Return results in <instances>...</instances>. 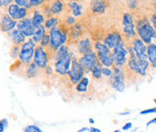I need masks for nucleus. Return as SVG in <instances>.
<instances>
[{"label":"nucleus","mask_w":156,"mask_h":132,"mask_svg":"<svg viewBox=\"0 0 156 132\" xmlns=\"http://www.w3.org/2000/svg\"><path fill=\"white\" fill-rule=\"evenodd\" d=\"M44 4V1L41 0H30V5L31 8H39L41 7Z\"/></svg>","instance_id":"37"},{"label":"nucleus","mask_w":156,"mask_h":132,"mask_svg":"<svg viewBox=\"0 0 156 132\" xmlns=\"http://www.w3.org/2000/svg\"><path fill=\"white\" fill-rule=\"evenodd\" d=\"M20 9H21V7L18 6L16 4H12L7 8V14L10 16V17L13 20L19 22L21 20L20 19Z\"/></svg>","instance_id":"24"},{"label":"nucleus","mask_w":156,"mask_h":132,"mask_svg":"<svg viewBox=\"0 0 156 132\" xmlns=\"http://www.w3.org/2000/svg\"><path fill=\"white\" fill-rule=\"evenodd\" d=\"M65 3L62 1H53L50 5V10L52 15H59L61 14L64 10Z\"/></svg>","instance_id":"27"},{"label":"nucleus","mask_w":156,"mask_h":132,"mask_svg":"<svg viewBox=\"0 0 156 132\" xmlns=\"http://www.w3.org/2000/svg\"><path fill=\"white\" fill-rule=\"evenodd\" d=\"M98 60L100 61V63L104 66L105 67H111L114 66V62L112 59V56L111 53L109 54H105V53H96Z\"/></svg>","instance_id":"20"},{"label":"nucleus","mask_w":156,"mask_h":132,"mask_svg":"<svg viewBox=\"0 0 156 132\" xmlns=\"http://www.w3.org/2000/svg\"><path fill=\"white\" fill-rule=\"evenodd\" d=\"M102 67L103 66L100 63L99 60H96L94 62V64L91 67V71H90V72H92V75H93V77L94 79H96V80L101 79V77H102V73H101Z\"/></svg>","instance_id":"23"},{"label":"nucleus","mask_w":156,"mask_h":132,"mask_svg":"<svg viewBox=\"0 0 156 132\" xmlns=\"http://www.w3.org/2000/svg\"><path fill=\"white\" fill-rule=\"evenodd\" d=\"M151 22H152V25H153L154 29L155 30L156 32V13L153 14L151 16Z\"/></svg>","instance_id":"45"},{"label":"nucleus","mask_w":156,"mask_h":132,"mask_svg":"<svg viewBox=\"0 0 156 132\" xmlns=\"http://www.w3.org/2000/svg\"><path fill=\"white\" fill-rule=\"evenodd\" d=\"M37 44L33 41L31 38H29L28 41H26L22 46L19 53L18 60L21 64L28 66L33 61L34 57V51Z\"/></svg>","instance_id":"3"},{"label":"nucleus","mask_w":156,"mask_h":132,"mask_svg":"<svg viewBox=\"0 0 156 132\" xmlns=\"http://www.w3.org/2000/svg\"><path fill=\"white\" fill-rule=\"evenodd\" d=\"M137 4H138L137 1H128L127 2V5L131 10H135L137 6Z\"/></svg>","instance_id":"43"},{"label":"nucleus","mask_w":156,"mask_h":132,"mask_svg":"<svg viewBox=\"0 0 156 132\" xmlns=\"http://www.w3.org/2000/svg\"><path fill=\"white\" fill-rule=\"evenodd\" d=\"M8 35H9L12 42H13V45L22 46L26 41V37L23 36L17 29H15L12 32H10Z\"/></svg>","instance_id":"18"},{"label":"nucleus","mask_w":156,"mask_h":132,"mask_svg":"<svg viewBox=\"0 0 156 132\" xmlns=\"http://www.w3.org/2000/svg\"><path fill=\"white\" fill-rule=\"evenodd\" d=\"M153 124H156V117H154V119H152L151 120H149L146 123V126H150V125H153Z\"/></svg>","instance_id":"46"},{"label":"nucleus","mask_w":156,"mask_h":132,"mask_svg":"<svg viewBox=\"0 0 156 132\" xmlns=\"http://www.w3.org/2000/svg\"><path fill=\"white\" fill-rule=\"evenodd\" d=\"M66 5L68 6L69 10L72 11L73 16L76 17H80L83 14V5L76 1H69Z\"/></svg>","instance_id":"22"},{"label":"nucleus","mask_w":156,"mask_h":132,"mask_svg":"<svg viewBox=\"0 0 156 132\" xmlns=\"http://www.w3.org/2000/svg\"><path fill=\"white\" fill-rule=\"evenodd\" d=\"M16 29L26 38H31L36 32V28L32 25L31 18H24L17 23Z\"/></svg>","instance_id":"10"},{"label":"nucleus","mask_w":156,"mask_h":132,"mask_svg":"<svg viewBox=\"0 0 156 132\" xmlns=\"http://www.w3.org/2000/svg\"><path fill=\"white\" fill-rule=\"evenodd\" d=\"M132 127H133L132 122H126L125 125L122 127V130H124V131H127V130H129L130 129H132Z\"/></svg>","instance_id":"44"},{"label":"nucleus","mask_w":156,"mask_h":132,"mask_svg":"<svg viewBox=\"0 0 156 132\" xmlns=\"http://www.w3.org/2000/svg\"><path fill=\"white\" fill-rule=\"evenodd\" d=\"M72 53L70 55H68L67 57L64 58L62 59L56 61L54 63V69L55 72L60 76H67L70 67H71V63H72Z\"/></svg>","instance_id":"11"},{"label":"nucleus","mask_w":156,"mask_h":132,"mask_svg":"<svg viewBox=\"0 0 156 132\" xmlns=\"http://www.w3.org/2000/svg\"><path fill=\"white\" fill-rule=\"evenodd\" d=\"M112 132H121V130H114V131Z\"/></svg>","instance_id":"52"},{"label":"nucleus","mask_w":156,"mask_h":132,"mask_svg":"<svg viewBox=\"0 0 156 132\" xmlns=\"http://www.w3.org/2000/svg\"><path fill=\"white\" fill-rule=\"evenodd\" d=\"M23 132H44L39 126L31 124V125H28L26 127H24L23 129Z\"/></svg>","instance_id":"35"},{"label":"nucleus","mask_w":156,"mask_h":132,"mask_svg":"<svg viewBox=\"0 0 156 132\" xmlns=\"http://www.w3.org/2000/svg\"><path fill=\"white\" fill-rule=\"evenodd\" d=\"M155 44H156V43H155Z\"/></svg>","instance_id":"53"},{"label":"nucleus","mask_w":156,"mask_h":132,"mask_svg":"<svg viewBox=\"0 0 156 132\" xmlns=\"http://www.w3.org/2000/svg\"><path fill=\"white\" fill-rule=\"evenodd\" d=\"M70 54H71V52L69 51L68 47L66 45H63L62 47H60L58 50H57V52H56V55H55V58H54L55 62L62 59L66 58V57H67Z\"/></svg>","instance_id":"26"},{"label":"nucleus","mask_w":156,"mask_h":132,"mask_svg":"<svg viewBox=\"0 0 156 132\" xmlns=\"http://www.w3.org/2000/svg\"><path fill=\"white\" fill-rule=\"evenodd\" d=\"M46 33H46V29H45V27H44V25H43V26L38 28V29H36V32L33 34V36L31 37V39L33 40V41H34L37 45H39L40 42L41 41L42 38L44 37V35H45Z\"/></svg>","instance_id":"28"},{"label":"nucleus","mask_w":156,"mask_h":132,"mask_svg":"<svg viewBox=\"0 0 156 132\" xmlns=\"http://www.w3.org/2000/svg\"><path fill=\"white\" fill-rule=\"evenodd\" d=\"M107 4L108 3L106 1L95 0V1L90 2V7H91V10L95 14H103L106 11Z\"/></svg>","instance_id":"19"},{"label":"nucleus","mask_w":156,"mask_h":132,"mask_svg":"<svg viewBox=\"0 0 156 132\" xmlns=\"http://www.w3.org/2000/svg\"><path fill=\"white\" fill-rule=\"evenodd\" d=\"M153 113H156V107L146 109L140 112V115H147V114H153Z\"/></svg>","instance_id":"41"},{"label":"nucleus","mask_w":156,"mask_h":132,"mask_svg":"<svg viewBox=\"0 0 156 132\" xmlns=\"http://www.w3.org/2000/svg\"><path fill=\"white\" fill-rule=\"evenodd\" d=\"M39 45L41 47H42L43 49H48L50 47V36H49L48 33H47L44 35V37L42 38V40H41V41L40 42Z\"/></svg>","instance_id":"33"},{"label":"nucleus","mask_w":156,"mask_h":132,"mask_svg":"<svg viewBox=\"0 0 156 132\" xmlns=\"http://www.w3.org/2000/svg\"><path fill=\"white\" fill-rule=\"evenodd\" d=\"M88 130H89V128H87V127H83V128H82V129L78 130L77 131H76V132H85V131H88Z\"/></svg>","instance_id":"48"},{"label":"nucleus","mask_w":156,"mask_h":132,"mask_svg":"<svg viewBox=\"0 0 156 132\" xmlns=\"http://www.w3.org/2000/svg\"><path fill=\"white\" fill-rule=\"evenodd\" d=\"M120 42H122V36L118 32H111L108 33L107 36L103 40V43L109 50H113Z\"/></svg>","instance_id":"15"},{"label":"nucleus","mask_w":156,"mask_h":132,"mask_svg":"<svg viewBox=\"0 0 156 132\" xmlns=\"http://www.w3.org/2000/svg\"><path fill=\"white\" fill-rule=\"evenodd\" d=\"M8 127V120L6 118L0 120V132H4Z\"/></svg>","instance_id":"38"},{"label":"nucleus","mask_w":156,"mask_h":132,"mask_svg":"<svg viewBox=\"0 0 156 132\" xmlns=\"http://www.w3.org/2000/svg\"><path fill=\"white\" fill-rule=\"evenodd\" d=\"M113 74L109 77L111 87L118 92H124L125 90V70L121 66H113Z\"/></svg>","instance_id":"4"},{"label":"nucleus","mask_w":156,"mask_h":132,"mask_svg":"<svg viewBox=\"0 0 156 132\" xmlns=\"http://www.w3.org/2000/svg\"><path fill=\"white\" fill-rule=\"evenodd\" d=\"M149 62L148 60L146 61H140V65H139V69H138V74L142 76V77H144L146 76V73H147V70H148V67H149Z\"/></svg>","instance_id":"32"},{"label":"nucleus","mask_w":156,"mask_h":132,"mask_svg":"<svg viewBox=\"0 0 156 132\" xmlns=\"http://www.w3.org/2000/svg\"><path fill=\"white\" fill-rule=\"evenodd\" d=\"M131 48L133 49L136 58L139 61H146L147 59V46L139 38H135L132 40Z\"/></svg>","instance_id":"9"},{"label":"nucleus","mask_w":156,"mask_h":132,"mask_svg":"<svg viewBox=\"0 0 156 132\" xmlns=\"http://www.w3.org/2000/svg\"><path fill=\"white\" fill-rule=\"evenodd\" d=\"M136 33L139 36L141 41L146 44L150 45L153 41V39H156V32L153 25L150 23L149 20L144 17L139 20L136 23Z\"/></svg>","instance_id":"1"},{"label":"nucleus","mask_w":156,"mask_h":132,"mask_svg":"<svg viewBox=\"0 0 156 132\" xmlns=\"http://www.w3.org/2000/svg\"><path fill=\"white\" fill-rule=\"evenodd\" d=\"M94 50L96 51V53H105V54L111 53V51H110L109 48L104 43H101L100 41L95 42V44H94Z\"/></svg>","instance_id":"31"},{"label":"nucleus","mask_w":156,"mask_h":132,"mask_svg":"<svg viewBox=\"0 0 156 132\" xmlns=\"http://www.w3.org/2000/svg\"><path fill=\"white\" fill-rule=\"evenodd\" d=\"M77 51L82 55H87L92 53L93 50V44L89 38H83L81 39L77 43Z\"/></svg>","instance_id":"16"},{"label":"nucleus","mask_w":156,"mask_h":132,"mask_svg":"<svg viewBox=\"0 0 156 132\" xmlns=\"http://www.w3.org/2000/svg\"><path fill=\"white\" fill-rule=\"evenodd\" d=\"M119 115H122V116L129 115V114H130V112H119Z\"/></svg>","instance_id":"49"},{"label":"nucleus","mask_w":156,"mask_h":132,"mask_svg":"<svg viewBox=\"0 0 156 132\" xmlns=\"http://www.w3.org/2000/svg\"><path fill=\"white\" fill-rule=\"evenodd\" d=\"M31 20L32 25L36 29H38V28L43 26V24H44V23L46 21V18L43 16L42 12H41V10H39L37 8V9H35L32 12V16L31 17Z\"/></svg>","instance_id":"17"},{"label":"nucleus","mask_w":156,"mask_h":132,"mask_svg":"<svg viewBox=\"0 0 156 132\" xmlns=\"http://www.w3.org/2000/svg\"><path fill=\"white\" fill-rule=\"evenodd\" d=\"M13 1L11 0H0V7H7L12 5Z\"/></svg>","instance_id":"42"},{"label":"nucleus","mask_w":156,"mask_h":132,"mask_svg":"<svg viewBox=\"0 0 156 132\" xmlns=\"http://www.w3.org/2000/svg\"><path fill=\"white\" fill-rule=\"evenodd\" d=\"M153 5H154V11H155L156 13V1H154V2L153 3Z\"/></svg>","instance_id":"51"},{"label":"nucleus","mask_w":156,"mask_h":132,"mask_svg":"<svg viewBox=\"0 0 156 132\" xmlns=\"http://www.w3.org/2000/svg\"><path fill=\"white\" fill-rule=\"evenodd\" d=\"M39 67L37 66V65L33 62H31V64H29L27 66L26 71H25V75L27 76L28 78H33L36 76H38L39 73Z\"/></svg>","instance_id":"29"},{"label":"nucleus","mask_w":156,"mask_h":132,"mask_svg":"<svg viewBox=\"0 0 156 132\" xmlns=\"http://www.w3.org/2000/svg\"><path fill=\"white\" fill-rule=\"evenodd\" d=\"M147 59L149 64L154 68H156V44L151 43L147 46Z\"/></svg>","instance_id":"21"},{"label":"nucleus","mask_w":156,"mask_h":132,"mask_svg":"<svg viewBox=\"0 0 156 132\" xmlns=\"http://www.w3.org/2000/svg\"><path fill=\"white\" fill-rule=\"evenodd\" d=\"M15 4H16L20 7H23L28 10L31 9V5H30V1H28V0H15Z\"/></svg>","instance_id":"36"},{"label":"nucleus","mask_w":156,"mask_h":132,"mask_svg":"<svg viewBox=\"0 0 156 132\" xmlns=\"http://www.w3.org/2000/svg\"><path fill=\"white\" fill-rule=\"evenodd\" d=\"M83 27L81 24L76 23L73 26H71L68 30L67 33V42L74 44V43H78V41H80L81 36L83 35Z\"/></svg>","instance_id":"13"},{"label":"nucleus","mask_w":156,"mask_h":132,"mask_svg":"<svg viewBox=\"0 0 156 132\" xmlns=\"http://www.w3.org/2000/svg\"><path fill=\"white\" fill-rule=\"evenodd\" d=\"M57 26H58V19L55 16L48 18V19H46L45 23H44V27H45V29H46V30H48V31H50L52 28L57 27Z\"/></svg>","instance_id":"30"},{"label":"nucleus","mask_w":156,"mask_h":132,"mask_svg":"<svg viewBox=\"0 0 156 132\" xmlns=\"http://www.w3.org/2000/svg\"><path fill=\"white\" fill-rule=\"evenodd\" d=\"M98 60V58H97V55H96V52L93 51L92 53L90 54H87V55H83L82 56L80 59H79V63L80 65L82 66V67L83 68L84 72H90L91 71V67L94 64V62Z\"/></svg>","instance_id":"14"},{"label":"nucleus","mask_w":156,"mask_h":132,"mask_svg":"<svg viewBox=\"0 0 156 132\" xmlns=\"http://www.w3.org/2000/svg\"><path fill=\"white\" fill-rule=\"evenodd\" d=\"M127 55H128V51L126 48L125 44L123 42L118 44L111 52L114 66L123 67L127 62Z\"/></svg>","instance_id":"5"},{"label":"nucleus","mask_w":156,"mask_h":132,"mask_svg":"<svg viewBox=\"0 0 156 132\" xmlns=\"http://www.w3.org/2000/svg\"><path fill=\"white\" fill-rule=\"evenodd\" d=\"M101 73H102V76H104L105 77H110L113 74V70L110 69L109 67H105L103 66L102 69H101Z\"/></svg>","instance_id":"39"},{"label":"nucleus","mask_w":156,"mask_h":132,"mask_svg":"<svg viewBox=\"0 0 156 132\" xmlns=\"http://www.w3.org/2000/svg\"><path fill=\"white\" fill-rule=\"evenodd\" d=\"M20 50H21V46H16V45H13L12 46V48L10 50V56L12 57V59H18Z\"/></svg>","instance_id":"34"},{"label":"nucleus","mask_w":156,"mask_h":132,"mask_svg":"<svg viewBox=\"0 0 156 132\" xmlns=\"http://www.w3.org/2000/svg\"><path fill=\"white\" fill-rule=\"evenodd\" d=\"M76 23V19L74 16H68L67 18H66V24L67 26L71 27Z\"/></svg>","instance_id":"40"},{"label":"nucleus","mask_w":156,"mask_h":132,"mask_svg":"<svg viewBox=\"0 0 156 132\" xmlns=\"http://www.w3.org/2000/svg\"><path fill=\"white\" fill-rule=\"evenodd\" d=\"M94 122H95V121H94V120L93 118H90V119H89V123H90V124H94Z\"/></svg>","instance_id":"50"},{"label":"nucleus","mask_w":156,"mask_h":132,"mask_svg":"<svg viewBox=\"0 0 156 132\" xmlns=\"http://www.w3.org/2000/svg\"><path fill=\"white\" fill-rule=\"evenodd\" d=\"M50 60L48 53L45 49L41 47L40 45H37L34 51V57H33V63H35L37 66L41 69H45L48 65V61Z\"/></svg>","instance_id":"7"},{"label":"nucleus","mask_w":156,"mask_h":132,"mask_svg":"<svg viewBox=\"0 0 156 132\" xmlns=\"http://www.w3.org/2000/svg\"><path fill=\"white\" fill-rule=\"evenodd\" d=\"M17 21L13 20L10 16L6 13L3 14L0 18V31L2 33H8L15 30L17 25Z\"/></svg>","instance_id":"12"},{"label":"nucleus","mask_w":156,"mask_h":132,"mask_svg":"<svg viewBox=\"0 0 156 132\" xmlns=\"http://www.w3.org/2000/svg\"><path fill=\"white\" fill-rule=\"evenodd\" d=\"M67 33L68 30H66V27L63 25H58L57 27L52 28L49 31L50 36V49L57 52L60 47L65 45L67 42Z\"/></svg>","instance_id":"2"},{"label":"nucleus","mask_w":156,"mask_h":132,"mask_svg":"<svg viewBox=\"0 0 156 132\" xmlns=\"http://www.w3.org/2000/svg\"><path fill=\"white\" fill-rule=\"evenodd\" d=\"M84 70L80 65L79 61L76 58L73 57L72 59V63H71V67L70 70L67 74V77L70 80V82L73 84H77L83 77H84Z\"/></svg>","instance_id":"6"},{"label":"nucleus","mask_w":156,"mask_h":132,"mask_svg":"<svg viewBox=\"0 0 156 132\" xmlns=\"http://www.w3.org/2000/svg\"><path fill=\"white\" fill-rule=\"evenodd\" d=\"M89 78L87 77H84L80 82L76 85V90L79 94H85L88 92V87H89Z\"/></svg>","instance_id":"25"},{"label":"nucleus","mask_w":156,"mask_h":132,"mask_svg":"<svg viewBox=\"0 0 156 132\" xmlns=\"http://www.w3.org/2000/svg\"><path fill=\"white\" fill-rule=\"evenodd\" d=\"M88 132H101V130L98 128H94V127H91L89 128V130Z\"/></svg>","instance_id":"47"},{"label":"nucleus","mask_w":156,"mask_h":132,"mask_svg":"<svg viewBox=\"0 0 156 132\" xmlns=\"http://www.w3.org/2000/svg\"><path fill=\"white\" fill-rule=\"evenodd\" d=\"M123 33L126 39H135L136 38V28L134 23V16L130 13H125L123 15Z\"/></svg>","instance_id":"8"}]
</instances>
